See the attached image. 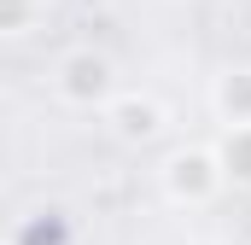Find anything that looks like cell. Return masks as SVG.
Listing matches in <instances>:
<instances>
[{"instance_id": "obj_1", "label": "cell", "mask_w": 251, "mask_h": 245, "mask_svg": "<svg viewBox=\"0 0 251 245\" xmlns=\"http://www.w3.org/2000/svg\"><path fill=\"white\" fill-rule=\"evenodd\" d=\"M53 94L70 111H105V99L117 94V64L94 47H70L53 64Z\"/></svg>"}, {"instance_id": "obj_2", "label": "cell", "mask_w": 251, "mask_h": 245, "mask_svg": "<svg viewBox=\"0 0 251 245\" xmlns=\"http://www.w3.org/2000/svg\"><path fill=\"white\" fill-rule=\"evenodd\" d=\"M158 187L170 204H210L216 187H222V164H216V146H181L164 158Z\"/></svg>"}, {"instance_id": "obj_3", "label": "cell", "mask_w": 251, "mask_h": 245, "mask_svg": "<svg viewBox=\"0 0 251 245\" xmlns=\"http://www.w3.org/2000/svg\"><path fill=\"white\" fill-rule=\"evenodd\" d=\"M105 122H111L117 140L146 146V140H158V134L170 128V111H164L152 94H111V99H105Z\"/></svg>"}, {"instance_id": "obj_4", "label": "cell", "mask_w": 251, "mask_h": 245, "mask_svg": "<svg viewBox=\"0 0 251 245\" xmlns=\"http://www.w3.org/2000/svg\"><path fill=\"white\" fill-rule=\"evenodd\" d=\"M210 105H216V117H222V122H251V64L222 70V76H216Z\"/></svg>"}, {"instance_id": "obj_5", "label": "cell", "mask_w": 251, "mask_h": 245, "mask_svg": "<svg viewBox=\"0 0 251 245\" xmlns=\"http://www.w3.org/2000/svg\"><path fill=\"white\" fill-rule=\"evenodd\" d=\"M216 164H222V181L251 187V122H228L222 140H216Z\"/></svg>"}, {"instance_id": "obj_6", "label": "cell", "mask_w": 251, "mask_h": 245, "mask_svg": "<svg viewBox=\"0 0 251 245\" xmlns=\"http://www.w3.org/2000/svg\"><path fill=\"white\" fill-rule=\"evenodd\" d=\"M41 24V0H0V35H29Z\"/></svg>"}]
</instances>
